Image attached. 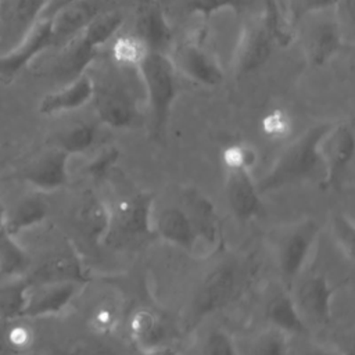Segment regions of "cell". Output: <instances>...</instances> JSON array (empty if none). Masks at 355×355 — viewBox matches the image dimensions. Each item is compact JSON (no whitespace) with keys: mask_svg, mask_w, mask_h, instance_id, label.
Instances as JSON below:
<instances>
[{"mask_svg":"<svg viewBox=\"0 0 355 355\" xmlns=\"http://www.w3.org/2000/svg\"><path fill=\"white\" fill-rule=\"evenodd\" d=\"M112 208V207H111ZM154 196L139 191L121 200L112 208V233L125 237L147 236L153 232Z\"/></svg>","mask_w":355,"mask_h":355,"instance_id":"2e32d148","label":"cell"},{"mask_svg":"<svg viewBox=\"0 0 355 355\" xmlns=\"http://www.w3.org/2000/svg\"><path fill=\"white\" fill-rule=\"evenodd\" d=\"M143 355H179V354L172 347H168V345L164 344V345H161V347H158V348H155L150 352H146Z\"/></svg>","mask_w":355,"mask_h":355,"instance_id":"7dc6e473","label":"cell"},{"mask_svg":"<svg viewBox=\"0 0 355 355\" xmlns=\"http://www.w3.org/2000/svg\"><path fill=\"white\" fill-rule=\"evenodd\" d=\"M47 0H0V54L11 50L39 19Z\"/></svg>","mask_w":355,"mask_h":355,"instance_id":"4fadbf2b","label":"cell"},{"mask_svg":"<svg viewBox=\"0 0 355 355\" xmlns=\"http://www.w3.org/2000/svg\"><path fill=\"white\" fill-rule=\"evenodd\" d=\"M67 355H116L107 347L103 345H80L72 348Z\"/></svg>","mask_w":355,"mask_h":355,"instance_id":"ee69618b","label":"cell"},{"mask_svg":"<svg viewBox=\"0 0 355 355\" xmlns=\"http://www.w3.org/2000/svg\"><path fill=\"white\" fill-rule=\"evenodd\" d=\"M320 159L324 184L333 187L348 171L355 153V136L349 122H333L320 141Z\"/></svg>","mask_w":355,"mask_h":355,"instance_id":"ba28073f","label":"cell"},{"mask_svg":"<svg viewBox=\"0 0 355 355\" xmlns=\"http://www.w3.org/2000/svg\"><path fill=\"white\" fill-rule=\"evenodd\" d=\"M75 1L78 0H47L39 19H51L54 15H57L60 11H62Z\"/></svg>","mask_w":355,"mask_h":355,"instance_id":"7bdbcfd3","label":"cell"},{"mask_svg":"<svg viewBox=\"0 0 355 355\" xmlns=\"http://www.w3.org/2000/svg\"><path fill=\"white\" fill-rule=\"evenodd\" d=\"M153 232L166 243L194 254L200 245L190 216L180 207H168L153 218Z\"/></svg>","mask_w":355,"mask_h":355,"instance_id":"ffe728a7","label":"cell"},{"mask_svg":"<svg viewBox=\"0 0 355 355\" xmlns=\"http://www.w3.org/2000/svg\"><path fill=\"white\" fill-rule=\"evenodd\" d=\"M47 215L49 205L40 193L29 194L19 198L12 208L7 207L4 229L18 237L21 233L42 225Z\"/></svg>","mask_w":355,"mask_h":355,"instance_id":"484cf974","label":"cell"},{"mask_svg":"<svg viewBox=\"0 0 355 355\" xmlns=\"http://www.w3.org/2000/svg\"><path fill=\"white\" fill-rule=\"evenodd\" d=\"M240 275L241 270L236 261H225L202 279L190 306L193 324L230 304L239 290Z\"/></svg>","mask_w":355,"mask_h":355,"instance_id":"52a82bcc","label":"cell"},{"mask_svg":"<svg viewBox=\"0 0 355 355\" xmlns=\"http://www.w3.org/2000/svg\"><path fill=\"white\" fill-rule=\"evenodd\" d=\"M80 230L94 244H103L112 234V208L96 196H87L78 208Z\"/></svg>","mask_w":355,"mask_h":355,"instance_id":"603a6c76","label":"cell"},{"mask_svg":"<svg viewBox=\"0 0 355 355\" xmlns=\"http://www.w3.org/2000/svg\"><path fill=\"white\" fill-rule=\"evenodd\" d=\"M319 234V225L309 218L286 226L277 234L275 257L284 288L291 290L304 272L316 247Z\"/></svg>","mask_w":355,"mask_h":355,"instance_id":"277c9868","label":"cell"},{"mask_svg":"<svg viewBox=\"0 0 355 355\" xmlns=\"http://www.w3.org/2000/svg\"><path fill=\"white\" fill-rule=\"evenodd\" d=\"M32 259L28 250L18 241L17 236L0 229V277L28 276Z\"/></svg>","mask_w":355,"mask_h":355,"instance_id":"83f0119b","label":"cell"},{"mask_svg":"<svg viewBox=\"0 0 355 355\" xmlns=\"http://www.w3.org/2000/svg\"><path fill=\"white\" fill-rule=\"evenodd\" d=\"M97 139V125L93 122H76L51 137V147L58 148L69 157L83 154L93 147Z\"/></svg>","mask_w":355,"mask_h":355,"instance_id":"f1b7e54d","label":"cell"},{"mask_svg":"<svg viewBox=\"0 0 355 355\" xmlns=\"http://www.w3.org/2000/svg\"><path fill=\"white\" fill-rule=\"evenodd\" d=\"M190 14H197L204 19H209L223 10L239 11L244 6L243 0H184Z\"/></svg>","mask_w":355,"mask_h":355,"instance_id":"60d3db41","label":"cell"},{"mask_svg":"<svg viewBox=\"0 0 355 355\" xmlns=\"http://www.w3.org/2000/svg\"><path fill=\"white\" fill-rule=\"evenodd\" d=\"M200 355H240L237 343L223 329H212L202 340Z\"/></svg>","mask_w":355,"mask_h":355,"instance_id":"ab89813d","label":"cell"},{"mask_svg":"<svg viewBox=\"0 0 355 355\" xmlns=\"http://www.w3.org/2000/svg\"><path fill=\"white\" fill-rule=\"evenodd\" d=\"M220 161L226 172H252L258 161V153L247 143H232L222 150Z\"/></svg>","mask_w":355,"mask_h":355,"instance_id":"d6a6232c","label":"cell"},{"mask_svg":"<svg viewBox=\"0 0 355 355\" xmlns=\"http://www.w3.org/2000/svg\"><path fill=\"white\" fill-rule=\"evenodd\" d=\"M288 355H343V354H340L337 349L330 348V347L312 344V345H308V347H302L297 352L290 351Z\"/></svg>","mask_w":355,"mask_h":355,"instance_id":"f6af8a7d","label":"cell"},{"mask_svg":"<svg viewBox=\"0 0 355 355\" xmlns=\"http://www.w3.org/2000/svg\"><path fill=\"white\" fill-rule=\"evenodd\" d=\"M262 132L270 139H283L291 132V119L282 110H273L262 119Z\"/></svg>","mask_w":355,"mask_h":355,"instance_id":"b9f144b4","label":"cell"},{"mask_svg":"<svg viewBox=\"0 0 355 355\" xmlns=\"http://www.w3.org/2000/svg\"><path fill=\"white\" fill-rule=\"evenodd\" d=\"M69 155L64 151L50 147L28 162L21 175L24 182L36 193L47 194L65 187L69 182Z\"/></svg>","mask_w":355,"mask_h":355,"instance_id":"7c38bea8","label":"cell"},{"mask_svg":"<svg viewBox=\"0 0 355 355\" xmlns=\"http://www.w3.org/2000/svg\"><path fill=\"white\" fill-rule=\"evenodd\" d=\"M4 323L3 320H0V355H15L10 347L7 345L6 343V338H4Z\"/></svg>","mask_w":355,"mask_h":355,"instance_id":"bcb514c9","label":"cell"},{"mask_svg":"<svg viewBox=\"0 0 355 355\" xmlns=\"http://www.w3.org/2000/svg\"><path fill=\"white\" fill-rule=\"evenodd\" d=\"M330 230L338 250L349 262H352L355 241V225L352 218L344 212H336L330 219Z\"/></svg>","mask_w":355,"mask_h":355,"instance_id":"836d02e7","label":"cell"},{"mask_svg":"<svg viewBox=\"0 0 355 355\" xmlns=\"http://www.w3.org/2000/svg\"><path fill=\"white\" fill-rule=\"evenodd\" d=\"M115 0H78L51 18L54 47H61L80 33L98 14L111 8Z\"/></svg>","mask_w":355,"mask_h":355,"instance_id":"ac0fdd59","label":"cell"},{"mask_svg":"<svg viewBox=\"0 0 355 355\" xmlns=\"http://www.w3.org/2000/svg\"><path fill=\"white\" fill-rule=\"evenodd\" d=\"M146 51L144 44L130 33L118 36L111 47L112 58L121 67H136Z\"/></svg>","mask_w":355,"mask_h":355,"instance_id":"8d00e7d4","label":"cell"},{"mask_svg":"<svg viewBox=\"0 0 355 355\" xmlns=\"http://www.w3.org/2000/svg\"><path fill=\"white\" fill-rule=\"evenodd\" d=\"M336 286L322 273H313L304 279L295 294L294 301L309 326V322L316 326H329L333 319V298Z\"/></svg>","mask_w":355,"mask_h":355,"instance_id":"8fae6325","label":"cell"},{"mask_svg":"<svg viewBox=\"0 0 355 355\" xmlns=\"http://www.w3.org/2000/svg\"><path fill=\"white\" fill-rule=\"evenodd\" d=\"M340 0H287L286 11H280L284 22L291 28L294 24L312 12L331 10Z\"/></svg>","mask_w":355,"mask_h":355,"instance_id":"f35d334b","label":"cell"},{"mask_svg":"<svg viewBox=\"0 0 355 355\" xmlns=\"http://www.w3.org/2000/svg\"><path fill=\"white\" fill-rule=\"evenodd\" d=\"M182 200L197 233L198 243L205 244L211 254L218 251L222 244V222L214 202L196 187L183 189Z\"/></svg>","mask_w":355,"mask_h":355,"instance_id":"9a60e30c","label":"cell"},{"mask_svg":"<svg viewBox=\"0 0 355 355\" xmlns=\"http://www.w3.org/2000/svg\"><path fill=\"white\" fill-rule=\"evenodd\" d=\"M147 50L164 51L171 44L172 31L168 18L157 0H140L136 8L133 32Z\"/></svg>","mask_w":355,"mask_h":355,"instance_id":"e0dca14e","label":"cell"},{"mask_svg":"<svg viewBox=\"0 0 355 355\" xmlns=\"http://www.w3.org/2000/svg\"><path fill=\"white\" fill-rule=\"evenodd\" d=\"M265 318L272 329H276L288 337L308 334L309 326L304 320L294 301L291 290L283 288L268 302Z\"/></svg>","mask_w":355,"mask_h":355,"instance_id":"7402d4cb","label":"cell"},{"mask_svg":"<svg viewBox=\"0 0 355 355\" xmlns=\"http://www.w3.org/2000/svg\"><path fill=\"white\" fill-rule=\"evenodd\" d=\"M121 157V151L115 146H110L103 148L98 154H96L85 166V175L93 182H101L110 176L114 171L118 159Z\"/></svg>","mask_w":355,"mask_h":355,"instance_id":"74e56055","label":"cell"},{"mask_svg":"<svg viewBox=\"0 0 355 355\" xmlns=\"http://www.w3.org/2000/svg\"><path fill=\"white\" fill-rule=\"evenodd\" d=\"M135 68L146 90L150 136L158 140L165 132L178 96V71L166 53L155 50H147Z\"/></svg>","mask_w":355,"mask_h":355,"instance_id":"3957f363","label":"cell"},{"mask_svg":"<svg viewBox=\"0 0 355 355\" xmlns=\"http://www.w3.org/2000/svg\"><path fill=\"white\" fill-rule=\"evenodd\" d=\"M6 218H7V205H4V202L0 200V229L4 227Z\"/></svg>","mask_w":355,"mask_h":355,"instance_id":"c3c4849f","label":"cell"},{"mask_svg":"<svg viewBox=\"0 0 355 355\" xmlns=\"http://www.w3.org/2000/svg\"><path fill=\"white\" fill-rule=\"evenodd\" d=\"M39 283L79 282L86 280L82 265L73 252H61L46 261L37 270Z\"/></svg>","mask_w":355,"mask_h":355,"instance_id":"f546056e","label":"cell"},{"mask_svg":"<svg viewBox=\"0 0 355 355\" xmlns=\"http://www.w3.org/2000/svg\"><path fill=\"white\" fill-rule=\"evenodd\" d=\"M93 97V79L83 72L68 82L62 89L46 94L39 104V112L43 115H54L82 108L90 103Z\"/></svg>","mask_w":355,"mask_h":355,"instance_id":"44dd1931","label":"cell"},{"mask_svg":"<svg viewBox=\"0 0 355 355\" xmlns=\"http://www.w3.org/2000/svg\"><path fill=\"white\" fill-rule=\"evenodd\" d=\"M4 338L15 355H26L35 344L33 329L24 319L4 323Z\"/></svg>","mask_w":355,"mask_h":355,"instance_id":"e575fe53","label":"cell"},{"mask_svg":"<svg viewBox=\"0 0 355 355\" xmlns=\"http://www.w3.org/2000/svg\"><path fill=\"white\" fill-rule=\"evenodd\" d=\"M226 200L233 215L243 220H251L262 212V198L252 172H226Z\"/></svg>","mask_w":355,"mask_h":355,"instance_id":"d6986e66","label":"cell"},{"mask_svg":"<svg viewBox=\"0 0 355 355\" xmlns=\"http://www.w3.org/2000/svg\"><path fill=\"white\" fill-rule=\"evenodd\" d=\"M173 67L190 80L204 86H218L225 73L216 58L197 40H183L172 47L169 55Z\"/></svg>","mask_w":355,"mask_h":355,"instance_id":"9c48e42d","label":"cell"},{"mask_svg":"<svg viewBox=\"0 0 355 355\" xmlns=\"http://www.w3.org/2000/svg\"><path fill=\"white\" fill-rule=\"evenodd\" d=\"M298 22L304 55L313 67L324 65L347 44L334 8L308 14Z\"/></svg>","mask_w":355,"mask_h":355,"instance_id":"5b68a950","label":"cell"},{"mask_svg":"<svg viewBox=\"0 0 355 355\" xmlns=\"http://www.w3.org/2000/svg\"><path fill=\"white\" fill-rule=\"evenodd\" d=\"M32 282L28 276L7 277L0 282V320L24 319Z\"/></svg>","mask_w":355,"mask_h":355,"instance_id":"4316f807","label":"cell"},{"mask_svg":"<svg viewBox=\"0 0 355 355\" xmlns=\"http://www.w3.org/2000/svg\"><path fill=\"white\" fill-rule=\"evenodd\" d=\"M125 17L122 12L108 8L98 14L80 33L97 50L116 36L122 29Z\"/></svg>","mask_w":355,"mask_h":355,"instance_id":"4dcf8cb0","label":"cell"},{"mask_svg":"<svg viewBox=\"0 0 355 355\" xmlns=\"http://www.w3.org/2000/svg\"><path fill=\"white\" fill-rule=\"evenodd\" d=\"M240 355H288L290 337L276 329L269 327L266 331L250 340L244 348L239 347Z\"/></svg>","mask_w":355,"mask_h":355,"instance_id":"1f68e13d","label":"cell"},{"mask_svg":"<svg viewBox=\"0 0 355 355\" xmlns=\"http://www.w3.org/2000/svg\"><path fill=\"white\" fill-rule=\"evenodd\" d=\"M83 283L49 282L32 283L24 319H44L61 315L79 294Z\"/></svg>","mask_w":355,"mask_h":355,"instance_id":"5bb4252c","label":"cell"},{"mask_svg":"<svg viewBox=\"0 0 355 355\" xmlns=\"http://www.w3.org/2000/svg\"><path fill=\"white\" fill-rule=\"evenodd\" d=\"M331 125L333 122H319L295 137L258 182L261 194L311 178L322 165L319 147Z\"/></svg>","mask_w":355,"mask_h":355,"instance_id":"7a4b0ae2","label":"cell"},{"mask_svg":"<svg viewBox=\"0 0 355 355\" xmlns=\"http://www.w3.org/2000/svg\"><path fill=\"white\" fill-rule=\"evenodd\" d=\"M93 79V107L98 121L111 129H128L139 122L137 100L128 85L115 79Z\"/></svg>","mask_w":355,"mask_h":355,"instance_id":"8992f818","label":"cell"},{"mask_svg":"<svg viewBox=\"0 0 355 355\" xmlns=\"http://www.w3.org/2000/svg\"><path fill=\"white\" fill-rule=\"evenodd\" d=\"M290 33L277 6L269 1L266 10L248 19L240 32L232 58L234 75L243 76L259 69L272 55L275 44H284Z\"/></svg>","mask_w":355,"mask_h":355,"instance_id":"6da1fadb","label":"cell"},{"mask_svg":"<svg viewBox=\"0 0 355 355\" xmlns=\"http://www.w3.org/2000/svg\"><path fill=\"white\" fill-rule=\"evenodd\" d=\"M128 330L133 345L141 354L164 345L166 336V327L162 318L150 308L136 309L129 318Z\"/></svg>","mask_w":355,"mask_h":355,"instance_id":"cb8c5ba5","label":"cell"},{"mask_svg":"<svg viewBox=\"0 0 355 355\" xmlns=\"http://www.w3.org/2000/svg\"><path fill=\"white\" fill-rule=\"evenodd\" d=\"M119 323V312L116 305L110 301L97 304L89 315L90 330L100 337L111 336Z\"/></svg>","mask_w":355,"mask_h":355,"instance_id":"d590c367","label":"cell"},{"mask_svg":"<svg viewBox=\"0 0 355 355\" xmlns=\"http://www.w3.org/2000/svg\"><path fill=\"white\" fill-rule=\"evenodd\" d=\"M60 49V54L53 65V73L60 79L69 78L72 80L86 72V68L93 64L98 54V50L94 49L82 33L73 36Z\"/></svg>","mask_w":355,"mask_h":355,"instance_id":"d4e9b609","label":"cell"},{"mask_svg":"<svg viewBox=\"0 0 355 355\" xmlns=\"http://www.w3.org/2000/svg\"><path fill=\"white\" fill-rule=\"evenodd\" d=\"M50 47H54L51 19H37L11 50L0 54V79L12 80L33 58Z\"/></svg>","mask_w":355,"mask_h":355,"instance_id":"30bf717a","label":"cell"}]
</instances>
